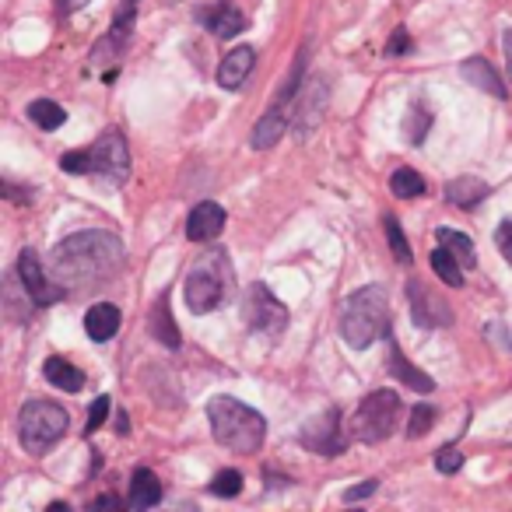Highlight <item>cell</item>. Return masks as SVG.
I'll use <instances>...</instances> for the list:
<instances>
[{
    "label": "cell",
    "mask_w": 512,
    "mask_h": 512,
    "mask_svg": "<svg viewBox=\"0 0 512 512\" xmlns=\"http://www.w3.org/2000/svg\"><path fill=\"white\" fill-rule=\"evenodd\" d=\"M197 22L211 32L214 39H235L246 32V15L235 8L232 0H218V4H207V8L197 11Z\"/></svg>",
    "instance_id": "cell-14"
},
{
    "label": "cell",
    "mask_w": 512,
    "mask_h": 512,
    "mask_svg": "<svg viewBox=\"0 0 512 512\" xmlns=\"http://www.w3.org/2000/svg\"><path fill=\"white\" fill-rule=\"evenodd\" d=\"M299 95L302 99H299V109H295V137L306 141V137L316 130V123H320L323 109H327V99H330L327 78H313Z\"/></svg>",
    "instance_id": "cell-13"
},
{
    "label": "cell",
    "mask_w": 512,
    "mask_h": 512,
    "mask_svg": "<svg viewBox=\"0 0 512 512\" xmlns=\"http://www.w3.org/2000/svg\"><path fill=\"white\" fill-rule=\"evenodd\" d=\"M137 4H141V0H123V4H120V11L113 15V25H109V32L99 39V43H95L92 67L113 64V60H120L123 53H127L130 36H134V22H137Z\"/></svg>",
    "instance_id": "cell-11"
},
{
    "label": "cell",
    "mask_w": 512,
    "mask_h": 512,
    "mask_svg": "<svg viewBox=\"0 0 512 512\" xmlns=\"http://www.w3.org/2000/svg\"><path fill=\"white\" fill-rule=\"evenodd\" d=\"M253 64H256L253 46H235V50H228L225 60L218 64V85L225 88V92H239L249 74H253Z\"/></svg>",
    "instance_id": "cell-16"
},
{
    "label": "cell",
    "mask_w": 512,
    "mask_h": 512,
    "mask_svg": "<svg viewBox=\"0 0 512 512\" xmlns=\"http://www.w3.org/2000/svg\"><path fill=\"white\" fill-rule=\"evenodd\" d=\"M414 50V43H411V32L400 25L397 32L390 36V43H386V57H407V53Z\"/></svg>",
    "instance_id": "cell-35"
},
{
    "label": "cell",
    "mask_w": 512,
    "mask_h": 512,
    "mask_svg": "<svg viewBox=\"0 0 512 512\" xmlns=\"http://www.w3.org/2000/svg\"><path fill=\"white\" fill-rule=\"evenodd\" d=\"M341 337L348 348L365 351L376 341H390V302L379 285H365L341 302Z\"/></svg>",
    "instance_id": "cell-2"
},
{
    "label": "cell",
    "mask_w": 512,
    "mask_h": 512,
    "mask_svg": "<svg viewBox=\"0 0 512 512\" xmlns=\"http://www.w3.org/2000/svg\"><path fill=\"white\" fill-rule=\"evenodd\" d=\"M123 260H127V246L116 232L106 228H85L53 246L50 271L64 292L71 288H92L120 274Z\"/></svg>",
    "instance_id": "cell-1"
},
{
    "label": "cell",
    "mask_w": 512,
    "mask_h": 512,
    "mask_svg": "<svg viewBox=\"0 0 512 512\" xmlns=\"http://www.w3.org/2000/svg\"><path fill=\"white\" fill-rule=\"evenodd\" d=\"M242 484H246V481H242L239 470H221V474L214 477V481L207 484V488H211L214 498H235L242 491Z\"/></svg>",
    "instance_id": "cell-31"
},
{
    "label": "cell",
    "mask_w": 512,
    "mask_h": 512,
    "mask_svg": "<svg viewBox=\"0 0 512 512\" xmlns=\"http://www.w3.org/2000/svg\"><path fill=\"white\" fill-rule=\"evenodd\" d=\"M407 302H411V316L421 330H439L453 327V309L439 292H432L428 285H421L418 278L407 281Z\"/></svg>",
    "instance_id": "cell-12"
},
{
    "label": "cell",
    "mask_w": 512,
    "mask_h": 512,
    "mask_svg": "<svg viewBox=\"0 0 512 512\" xmlns=\"http://www.w3.org/2000/svg\"><path fill=\"white\" fill-rule=\"evenodd\" d=\"M460 467H463V453L456 446H442L439 453H435V470H439V474H456Z\"/></svg>",
    "instance_id": "cell-34"
},
{
    "label": "cell",
    "mask_w": 512,
    "mask_h": 512,
    "mask_svg": "<svg viewBox=\"0 0 512 512\" xmlns=\"http://www.w3.org/2000/svg\"><path fill=\"white\" fill-rule=\"evenodd\" d=\"M488 183L484 179H477V176H460V179H453V183L446 186V200L453 207H460V211H470V207H477L484 197H488Z\"/></svg>",
    "instance_id": "cell-24"
},
{
    "label": "cell",
    "mask_w": 512,
    "mask_h": 512,
    "mask_svg": "<svg viewBox=\"0 0 512 512\" xmlns=\"http://www.w3.org/2000/svg\"><path fill=\"white\" fill-rule=\"evenodd\" d=\"M162 502V481L151 467H137L130 474V509L134 512H148Z\"/></svg>",
    "instance_id": "cell-19"
},
{
    "label": "cell",
    "mask_w": 512,
    "mask_h": 512,
    "mask_svg": "<svg viewBox=\"0 0 512 512\" xmlns=\"http://www.w3.org/2000/svg\"><path fill=\"white\" fill-rule=\"evenodd\" d=\"M109 411H113V400H109V397H95L92 400V411H88V421H85V435L99 432V428L106 425Z\"/></svg>",
    "instance_id": "cell-33"
},
{
    "label": "cell",
    "mask_w": 512,
    "mask_h": 512,
    "mask_svg": "<svg viewBox=\"0 0 512 512\" xmlns=\"http://www.w3.org/2000/svg\"><path fill=\"white\" fill-rule=\"evenodd\" d=\"M85 4H88V0H57V15L60 18H71L74 11L85 8Z\"/></svg>",
    "instance_id": "cell-39"
},
{
    "label": "cell",
    "mask_w": 512,
    "mask_h": 512,
    "mask_svg": "<svg viewBox=\"0 0 512 512\" xmlns=\"http://www.w3.org/2000/svg\"><path fill=\"white\" fill-rule=\"evenodd\" d=\"M46 512H71V505H67V502H53Z\"/></svg>",
    "instance_id": "cell-42"
},
{
    "label": "cell",
    "mask_w": 512,
    "mask_h": 512,
    "mask_svg": "<svg viewBox=\"0 0 512 512\" xmlns=\"http://www.w3.org/2000/svg\"><path fill=\"white\" fill-rule=\"evenodd\" d=\"M435 425V407L432 404H418L411 411V421H407V435L411 439H421V435H428Z\"/></svg>",
    "instance_id": "cell-32"
},
{
    "label": "cell",
    "mask_w": 512,
    "mask_h": 512,
    "mask_svg": "<svg viewBox=\"0 0 512 512\" xmlns=\"http://www.w3.org/2000/svg\"><path fill=\"white\" fill-rule=\"evenodd\" d=\"M88 512H127V505H123L113 491H106V495H99L92 505H88Z\"/></svg>",
    "instance_id": "cell-38"
},
{
    "label": "cell",
    "mask_w": 512,
    "mask_h": 512,
    "mask_svg": "<svg viewBox=\"0 0 512 512\" xmlns=\"http://www.w3.org/2000/svg\"><path fill=\"white\" fill-rule=\"evenodd\" d=\"M148 330L151 337H155L158 344H165L169 351H179V327L172 323V309H169V295H162V299L155 302V309H151V320H148Z\"/></svg>",
    "instance_id": "cell-22"
},
{
    "label": "cell",
    "mask_w": 512,
    "mask_h": 512,
    "mask_svg": "<svg viewBox=\"0 0 512 512\" xmlns=\"http://www.w3.org/2000/svg\"><path fill=\"white\" fill-rule=\"evenodd\" d=\"M484 334H488V337H498V341H502V351H512V337H509V330L502 334V323H491V327L484 330Z\"/></svg>",
    "instance_id": "cell-41"
},
{
    "label": "cell",
    "mask_w": 512,
    "mask_h": 512,
    "mask_svg": "<svg viewBox=\"0 0 512 512\" xmlns=\"http://www.w3.org/2000/svg\"><path fill=\"white\" fill-rule=\"evenodd\" d=\"M43 376L50 379L57 390H64V393H81V390H85V372H81L78 365L67 362V358H60V355L46 358Z\"/></svg>",
    "instance_id": "cell-23"
},
{
    "label": "cell",
    "mask_w": 512,
    "mask_h": 512,
    "mask_svg": "<svg viewBox=\"0 0 512 512\" xmlns=\"http://www.w3.org/2000/svg\"><path fill=\"white\" fill-rule=\"evenodd\" d=\"M502 53H505V74H509V81H512V29L502 32Z\"/></svg>",
    "instance_id": "cell-40"
},
{
    "label": "cell",
    "mask_w": 512,
    "mask_h": 512,
    "mask_svg": "<svg viewBox=\"0 0 512 512\" xmlns=\"http://www.w3.org/2000/svg\"><path fill=\"white\" fill-rule=\"evenodd\" d=\"M67 428H71V414L60 404H50V400H29L18 411V439L32 456L50 453L64 439Z\"/></svg>",
    "instance_id": "cell-6"
},
{
    "label": "cell",
    "mask_w": 512,
    "mask_h": 512,
    "mask_svg": "<svg viewBox=\"0 0 512 512\" xmlns=\"http://www.w3.org/2000/svg\"><path fill=\"white\" fill-rule=\"evenodd\" d=\"M390 372L400 379V383L411 386V390H418V393H432L435 390V379L428 376V372H421L418 365L407 362V355L400 351L397 337H390Z\"/></svg>",
    "instance_id": "cell-21"
},
{
    "label": "cell",
    "mask_w": 512,
    "mask_h": 512,
    "mask_svg": "<svg viewBox=\"0 0 512 512\" xmlns=\"http://www.w3.org/2000/svg\"><path fill=\"white\" fill-rule=\"evenodd\" d=\"M390 190H393V197H397V200H414V197H421L428 186H425V179H421V172L400 165V169L390 176Z\"/></svg>",
    "instance_id": "cell-28"
},
{
    "label": "cell",
    "mask_w": 512,
    "mask_h": 512,
    "mask_svg": "<svg viewBox=\"0 0 512 512\" xmlns=\"http://www.w3.org/2000/svg\"><path fill=\"white\" fill-rule=\"evenodd\" d=\"M183 295H186L190 313H197V316L214 313V309L232 299V271H228V256L221 253V249L200 256L197 264L186 271Z\"/></svg>",
    "instance_id": "cell-5"
},
{
    "label": "cell",
    "mask_w": 512,
    "mask_h": 512,
    "mask_svg": "<svg viewBox=\"0 0 512 512\" xmlns=\"http://www.w3.org/2000/svg\"><path fill=\"white\" fill-rule=\"evenodd\" d=\"M242 320H246V327L253 330V334L278 337V334H285V327H288V309L281 306L271 288L256 281L246 292V299H242Z\"/></svg>",
    "instance_id": "cell-8"
},
{
    "label": "cell",
    "mask_w": 512,
    "mask_h": 512,
    "mask_svg": "<svg viewBox=\"0 0 512 512\" xmlns=\"http://www.w3.org/2000/svg\"><path fill=\"white\" fill-rule=\"evenodd\" d=\"M495 246H498V253L505 256V264L512 267V221H502V225L495 228Z\"/></svg>",
    "instance_id": "cell-36"
},
{
    "label": "cell",
    "mask_w": 512,
    "mask_h": 512,
    "mask_svg": "<svg viewBox=\"0 0 512 512\" xmlns=\"http://www.w3.org/2000/svg\"><path fill=\"white\" fill-rule=\"evenodd\" d=\"M85 330L95 344H106L120 334V309L113 302H95L92 309L85 313Z\"/></svg>",
    "instance_id": "cell-20"
},
{
    "label": "cell",
    "mask_w": 512,
    "mask_h": 512,
    "mask_svg": "<svg viewBox=\"0 0 512 512\" xmlns=\"http://www.w3.org/2000/svg\"><path fill=\"white\" fill-rule=\"evenodd\" d=\"M351 512H365V509H351Z\"/></svg>",
    "instance_id": "cell-43"
},
{
    "label": "cell",
    "mask_w": 512,
    "mask_h": 512,
    "mask_svg": "<svg viewBox=\"0 0 512 512\" xmlns=\"http://www.w3.org/2000/svg\"><path fill=\"white\" fill-rule=\"evenodd\" d=\"M285 130H288V109L271 106L260 120H256L253 134H249V144H253V151H271L274 144H281Z\"/></svg>",
    "instance_id": "cell-18"
},
{
    "label": "cell",
    "mask_w": 512,
    "mask_h": 512,
    "mask_svg": "<svg viewBox=\"0 0 512 512\" xmlns=\"http://www.w3.org/2000/svg\"><path fill=\"white\" fill-rule=\"evenodd\" d=\"M15 278L22 281L25 299H29L32 306H39V309L53 306V302H57L60 295H64V288H60L57 281L46 278V271H43V264H39V253H36V249H22V253H18Z\"/></svg>",
    "instance_id": "cell-10"
},
{
    "label": "cell",
    "mask_w": 512,
    "mask_h": 512,
    "mask_svg": "<svg viewBox=\"0 0 512 512\" xmlns=\"http://www.w3.org/2000/svg\"><path fill=\"white\" fill-rule=\"evenodd\" d=\"M376 488H379V481H376V477H369V481H358V484H351V488L344 491V502H362V498L376 495Z\"/></svg>",
    "instance_id": "cell-37"
},
{
    "label": "cell",
    "mask_w": 512,
    "mask_h": 512,
    "mask_svg": "<svg viewBox=\"0 0 512 512\" xmlns=\"http://www.w3.org/2000/svg\"><path fill=\"white\" fill-rule=\"evenodd\" d=\"M299 442L309 449V453H320V456H337L348 449V439L341 432V411L337 407H327L323 414L309 418L306 425L299 428Z\"/></svg>",
    "instance_id": "cell-9"
},
{
    "label": "cell",
    "mask_w": 512,
    "mask_h": 512,
    "mask_svg": "<svg viewBox=\"0 0 512 512\" xmlns=\"http://www.w3.org/2000/svg\"><path fill=\"white\" fill-rule=\"evenodd\" d=\"M60 169L71 176H99L109 186H123L130 179V151L127 137L120 130H106L99 141L85 151H67L60 158Z\"/></svg>",
    "instance_id": "cell-4"
},
{
    "label": "cell",
    "mask_w": 512,
    "mask_h": 512,
    "mask_svg": "<svg viewBox=\"0 0 512 512\" xmlns=\"http://www.w3.org/2000/svg\"><path fill=\"white\" fill-rule=\"evenodd\" d=\"M460 74L470 81L474 88H481L484 95H491V99H509V88H505L502 74L495 71V67L488 64L484 57H470L460 64Z\"/></svg>",
    "instance_id": "cell-17"
},
{
    "label": "cell",
    "mask_w": 512,
    "mask_h": 512,
    "mask_svg": "<svg viewBox=\"0 0 512 512\" xmlns=\"http://www.w3.org/2000/svg\"><path fill=\"white\" fill-rule=\"evenodd\" d=\"M29 120L36 123L39 130H60L67 123V109L57 106L53 99H36V102H29Z\"/></svg>",
    "instance_id": "cell-27"
},
{
    "label": "cell",
    "mask_w": 512,
    "mask_h": 512,
    "mask_svg": "<svg viewBox=\"0 0 512 512\" xmlns=\"http://www.w3.org/2000/svg\"><path fill=\"white\" fill-rule=\"evenodd\" d=\"M428 264H432V271L439 274L442 285L449 288H463V281H467V274H463V264L456 260L449 249H432V256H428Z\"/></svg>",
    "instance_id": "cell-26"
},
{
    "label": "cell",
    "mask_w": 512,
    "mask_h": 512,
    "mask_svg": "<svg viewBox=\"0 0 512 512\" xmlns=\"http://www.w3.org/2000/svg\"><path fill=\"white\" fill-rule=\"evenodd\" d=\"M383 228H386V242H390L393 256H397V264L411 267V264H414V253H411V242H407L404 228H400V221L393 218V214H386V218H383Z\"/></svg>",
    "instance_id": "cell-29"
},
{
    "label": "cell",
    "mask_w": 512,
    "mask_h": 512,
    "mask_svg": "<svg viewBox=\"0 0 512 512\" xmlns=\"http://www.w3.org/2000/svg\"><path fill=\"white\" fill-rule=\"evenodd\" d=\"M428 127H432V109L425 102H411V113L404 120V134L411 144H421L428 137Z\"/></svg>",
    "instance_id": "cell-30"
},
{
    "label": "cell",
    "mask_w": 512,
    "mask_h": 512,
    "mask_svg": "<svg viewBox=\"0 0 512 512\" xmlns=\"http://www.w3.org/2000/svg\"><path fill=\"white\" fill-rule=\"evenodd\" d=\"M228 214L221 204H214V200H200L197 207L190 211V218H186V239L193 242H211L221 235V228H225Z\"/></svg>",
    "instance_id": "cell-15"
},
{
    "label": "cell",
    "mask_w": 512,
    "mask_h": 512,
    "mask_svg": "<svg viewBox=\"0 0 512 512\" xmlns=\"http://www.w3.org/2000/svg\"><path fill=\"white\" fill-rule=\"evenodd\" d=\"M207 421H211L214 439L239 456L260 453V446H264V439H267L264 414L253 411V407L235 397H214L211 404H207Z\"/></svg>",
    "instance_id": "cell-3"
},
{
    "label": "cell",
    "mask_w": 512,
    "mask_h": 512,
    "mask_svg": "<svg viewBox=\"0 0 512 512\" xmlns=\"http://www.w3.org/2000/svg\"><path fill=\"white\" fill-rule=\"evenodd\" d=\"M435 239H439L442 249H449V253L456 256L463 264V271H470V267H477V249H474V239H470L467 232H460V228H435Z\"/></svg>",
    "instance_id": "cell-25"
},
{
    "label": "cell",
    "mask_w": 512,
    "mask_h": 512,
    "mask_svg": "<svg viewBox=\"0 0 512 512\" xmlns=\"http://www.w3.org/2000/svg\"><path fill=\"white\" fill-rule=\"evenodd\" d=\"M404 414V400L393 390H372L369 397L358 404L355 418H351V432L362 442H383L397 432V421Z\"/></svg>",
    "instance_id": "cell-7"
}]
</instances>
